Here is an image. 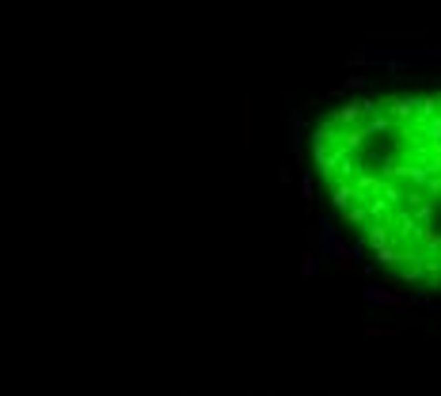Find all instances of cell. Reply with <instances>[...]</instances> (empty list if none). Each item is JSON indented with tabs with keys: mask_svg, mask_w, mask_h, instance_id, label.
Wrapping results in <instances>:
<instances>
[{
	"mask_svg": "<svg viewBox=\"0 0 441 396\" xmlns=\"http://www.w3.org/2000/svg\"><path fill=\"white\" fill-rule=\"evenodd\" d=\"M369 301V305H384V309H418L426 301V289L415 297H403L396 294V289H381V286H365V294H361Z\"/></svg>",
	"mask_w": 441,
	"mask_h": 396,
	"instance_id": "1",
	"label": "cell"
},
{
	"mask_svg": "<svg viewBox=\"0 0 441 396\" xmlns=\"http://www.w3.org/2000/svg\"><path fill=\"white\" fill-rule=\"evenodd\" d=\"M286 126H289V148H293V157H297V164L304 160V118H301V111H289V118H286Z\"/></svg>",
	"mask_w": 441,
	"mask_h": 396,
	"instance_id": "2",
	"label": "cell"
},
{
	"mask_svg": "<svg viewBox=\"0 0 441 396\" xmlns=\"http://www.w3.org/2000/svg\"><path fill=\"white\" fill-rule=\"evenodd\" d=\"M339 232H335V225H331V217H319V252H324V259H335V252H339Z\"/></svg>",
	"mask_w": 441,
	"mask_h": 396,
	"instance_id": "3",
	"label": "cell"
},
{
	"mask_svg": "<svg viewBox=\"0 0 441 396\" xmlns=\"http://www.w3.org/2000/svg\"><path fill=\"white\" fill-rule=\"evenodd\" d=\"M361 236H365V244L373 248V252H376V248H384V244H396V232H392V225H381V221H376V225H369V229L361 232Z\"/></svg>",
	"mask_w": 441,
	"mask_h": 396,
	"instance_id": "4",
	"label": "cell"
},
{
	"mask_svg": "<svg viewBox=\"0 0 441 396\" xmlns=\"http://www.w3.org/2000/svg\"><path fill=\"white\" fill-rule=\"evenodd\" d=\"M319 271H324V252H304L301 274H304V278H319Z\"/></svg>",
	"mask_w": 441,
	"mask_h": 396,
	"instance_id": "5",
	"label": "cell"
},
{
	"mask_svg": "<svg viewBox=\"0 0 441 396\" xmlns=\"http://www.w3.org/2000/svg\"><path fill=\"white\" fill-rule=\"evenodd\" d=\"M244 145L255 148V96H247V107H244Z\"/></svg>",
	"mask_w": 441,
	"mask_h": 396,
	"instance_id": "6",
	"label": "cell"
},
{
	"mask_svg": "<svg viewBox=\"0 0 441 396\" xmlns=\"http://www.w3.org/2000/svg\"><path fill=\"white\" fill-rule=\"evenodd\" d=\"M354 259H358V248H354V244H346V240H343V244H339V252H335V263L343 267V271H350V267H354Z\"/></svg>",
	"mask_w": 441,
	"mask_h": 396,
	"instance_id": "7",
	"label": "cell"
},
{
	"mask_svg": "<svg viewBox=\"0 0 441 396\" xmlns=\"http://www.w3.org/2000/svg\"><path fill=\"white\" fill-rule=\"evenodd\" d=\"M301 195H304V202L312 206V198H316V179H312V172L301 175Z\"/></svg>",
	"mask_w": 441,
	"mask_h": 396,
	"instance_id": "8",
	"label": "cell"
},
{
	"mask_svg": "<svg viewBox=\"0 0 441 396\" xmlns=\"http://www.w3.org/2000/svg\"><path fill=\"white\" fill-rule=\"evenodd\" d=\"M365 336L369 339H388V336H396V328H388V324H369Z\"/></svg>",
	"mask_w": 441,
	"mask_h": 396,
	"instance_id": "9",
	"label": "cell"
},
{
	"mask_svg": "<svg viewBox=\"0 0 441 396\" xmlns=\"http://www.w3.org/2000/svg\"><path fill=\"white\" fill-rule=\"evenodd\" d=\"M343 88H365V76H346Z\"/></svg>",
	"mask_w": 441,
	"mask_h": 396,
	"instance_id": "10",
	"label": "cell"
},
{
	"mask_svg": "<svg viewBox=\"0 0 441 396\" xmlns=\"http://www.w3.org/2000/svg\"><path fill=\"white\" fill-rule=\"evenodd\" d=\"M286 396H316V393H286Z\"/></svg>",
	"mask_w": 441,
	"mask_h": 396,
	"instance_id": "11",
	"label": "cell"
},
{
	"mask_svg": "<svg viewBox=\"0 0 441 396\" xmlns=\"http://www.w3.org/2000/svg\"><path fill=\"white\" fill-rule=\"evenodd\" d=\"M168 396H179V393H168Z\"/></svg>",
	"mask_w": 441,
	"mask_h": 396,
	"instance_id": "12",
	"label": "cell"
},
{
	"mask_svg": "<svg viewBox=\"0 0 441 396\" xmlns=\"http://www.w3.org/2000/svg\"><path fill=\"white\" fill-rule=\"evenodd\" d=\"M247 396H255V393H247Z\"/></svg>",
	"mask_w": 441,
	"mask_h": 396,
	"instance_id": "13",
	"label": "cell"
}]
</instances>
